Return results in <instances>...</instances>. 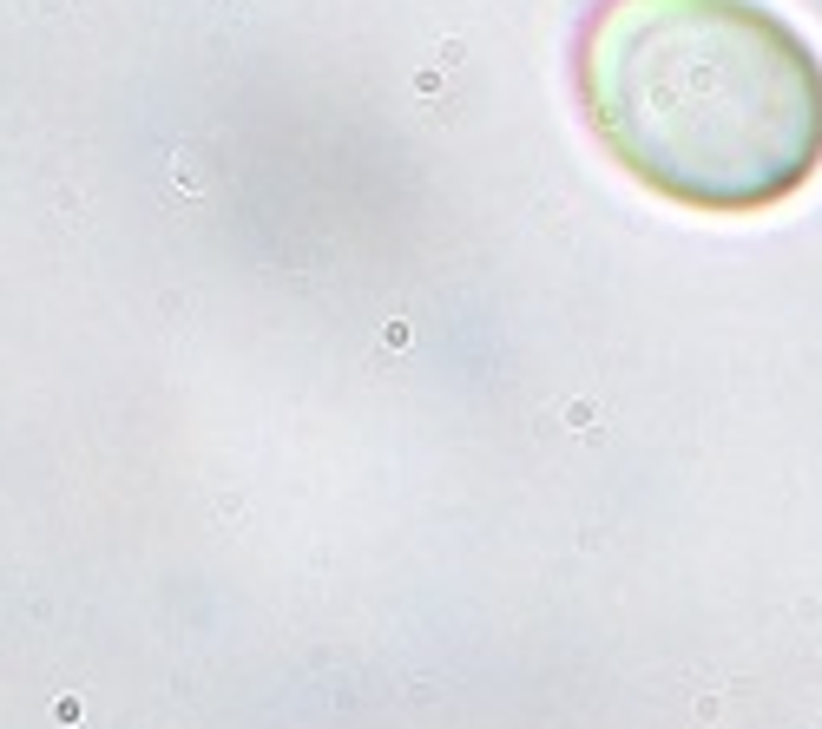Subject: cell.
<instances>
[{
  "label": "cell",
  "instance_id": "obj_1",
  "mask_svg": "<svg viewBox=\"0 0 822 729\" xmlns=\"http://www.w3.org/2000/svg\"><path fill=\"white\" fill-rule=\"evenodd\" d=\"M579 99L645 191L704 217L770 211L822 172V60L763 0H606Z\"/></svg>",
  "mask_w": 822,
  "mask_h": 729
}]
</instances>
